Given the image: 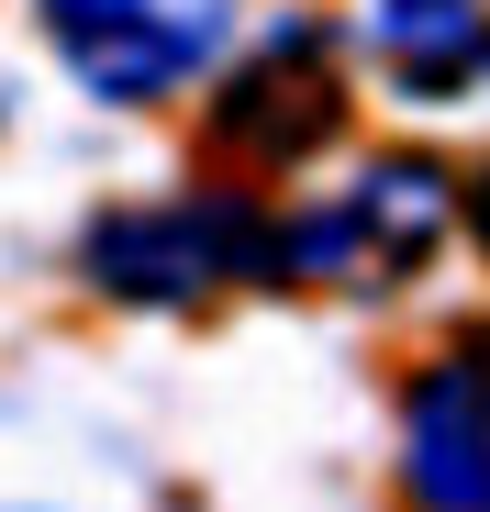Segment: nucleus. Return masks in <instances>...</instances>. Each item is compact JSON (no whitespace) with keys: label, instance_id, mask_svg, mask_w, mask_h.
Masks as SVG:
<instances>
[{"label":"nucleus","instance_id":"f257e3e1","mask_svg":"<svg viewBox=\"0 0 490 512\" xmlns=\"http://www.w3.org/2000/svg\"><path fill=\"white\" fill-rule=\"evenodd\" d=\"M90 279L123 301H212L223 279H279V223L245 190H179L90 223Z\"/></svg>","mask_w":490,"mask_h":512},{"label":"nucleus","instance_id":"f03ea898","mask_svg":"<svg viewBox=\"0 0 490 512\" xmlns=\"http://www.w3.org/2000/svg\"><path fill=\"white\" fill-rule=\"evenodd\" d=\"M446 223H457L446 167L379 156L346 190H323L312 212L279 223V268H301V279H401V268H424V256L446 245Z\"/></svg>","mask_w":490,"mask_h":512},{"label":"nucleus","instance_id":"7ed1b4c3","mask_svg":"<svg viewBox=\"0 0 490 512\" xmlns=\"http://www.w3.org/2000/svg\"><path fill=\"white\" fill-rule=\"evenodd\" d=\"M34 23L101 101H168L223 45V0H34Z\"/></svg>","mask_w":490,"mask_h":512},{"label":"nucleus","instance_id":"20e7f679","mask_svg":"<svg viewBox=\"0 0 490 512\" xmlns=\"http://www.w3.org/2000/svg\"><path fill=\"white\" fill-rule=\"evenodd\" d=\"M335 112H346V90H335L323 34H312V23H279L257 56L223 78V101H212V145L245 156V167H290V156H312L323 134H335Z\"/></svg>","mask_w":490,"mask_h":512},{"label":"nucleus","instance_id":"39448f33","mask_svg":"<svg viewBox=\"0 0 490 512\" xmlns=\"http://www.w3.org/2000/svg\"><path fill=\"white\" fill-rule=\"evenodd\" d=\"M401 490L424 512H490V334L446 346L401 401Z\"/></svg>","mask_w":490,"mask_h":512},{"label":"nucleus","instance_id":"423d86ee","mask_svg":"<svg viewBox=\"0 0 490 512\" xmlns=\"http://www.w3.org/2000/svg\"><path fill=\"white\" fill-rule=\"evenodd\" d=\"M368 45L413 101H457L490 78V0H368Z\"/></svg>","mask_w":490,"mask_h":512}]
</instances>
